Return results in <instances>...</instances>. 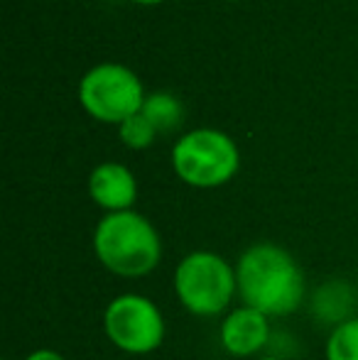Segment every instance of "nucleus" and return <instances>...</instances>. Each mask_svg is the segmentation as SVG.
Instances as JSON below:
<instances>
[{
    "label": "nucleus",
    "mask_w": 358,
    "mask_h": 360,
    "mask_svg": "<svg viewBox=\"0 0 358 360\" xmlns=\"http://www.w3.org/2000/svg\"><path fill=\"white\" fill-rule=\"evenodd\" d=\"M221 346L229 356L250 358L260 353L270 341V319L258 309L241 304L238 309L229 311L221 321Z\"/></svg>",
    "instance_id": "nucleus-7"
},
{
    "label": "nucleus",
    "mask_w": 358,
    "mask_h": 360,
    "mask_svg": "<svg viewBox=\"0 0 358 360\" xmlns=\"http://www.w3.org/2000/svg\"><path fill=\"white\" fill-rule=\"evenodd\" d=\"M145 98L148 96L138 74L115 62L96 64L79 81V103L101 123L120 125L143 110Z\"/></svg>",
    "instance_id": "nucleus-5"
},
{
    "label": "nucleus",
    "mask_w": 358,
    "mask_h": 360,
    "mask_svg": "<svg viewBox=\"0 0 358 360\" xmlns=\"http://www.w3.org/2000/svg\"><path fill=\"white\" fill-rule=\"evenodd\" d=\"M89 196L106 214L130 211L138 199V179L120 162H103L91 172Z\"/></svg>",
    "instance_id": "nucleus-8"
},
{
    "label": "nucleus",
    "mask_w": 358,
    "mask_h": 360,
    "mask_svg": "<svg viewBox=\"0 0 358 360\" xmlns=\"http://www.w3.org/2000/svg\"><path fill=\"white\" fill-rule=\"evenodd\" d=\"M130 3H138V5H160L162 0H130Z\"/></svg>",
    "instance_id": "nucleus-13"
},
{
    "label": "nucleus",
    "mask_w": 358,
    "mask_h": 360,
    "mask_svg": "<svg viewBox=\"0 0 358 360\" xmlns=\"http://www.w3.org/2000/svg\"><path fill=\"white\" fill-rule=\"evenodd\" d=\"M96 260L128 280L145 277L162 260V240L153 223L138 211L106 214L94 231Z\"/></svg>",
    "instance_id": "nucleus-2"
},
{
    "label": "nucleus",
    "mask_w": 358,
    "mask_h": 360,
    "mask_svg": "<svg viewBox=\"0 0 358 360\" xmlns=\"http://www.w3.org/2000/svg\"><path fill=\"white\" fill-rule=\"evenodd\" d=\"M241 167L238 145L216 128H196L184 133L172 147V169L184 184L196 189H216L229 184Z\"/></svg>",
    "instance_id": "nucleus-4"
},
{
    "label": "nucleus",
    "mask_w": 358,
    "mask_h": 360,
    "mask_svg": "<svg viewBox=\"0 0 358 360\" xmlns=\"http://www.w3.org/2000/svg\"><path fill=\"white\" fill-rule=\"evenodd\" d=\"M140 113L155 125L158 133H172L174 128L181 125V120H184V105L170 91H158V94H150L145 98Z\"/></svg>",
    "instance_id": "nucleus-9"
},
{
    "label": "nucleus",
    "mask_w": 358,
    "mask_h": 360,
    "mask_svg": "<svg viewBox=\"0 0 358 360\" xmlns=\"http://www.w3.org/2000/svg\"><path fill=\"white\" fill-rule=\"evenodd\" d=\"M103 331L118 351L145 356L162 346L165 319L160 307L143 294H118L103 311Z\"/></svg>",
    "instance_id": "nucleus-6"
},
{
    "label": "nucleus",
    "mask_w": 358,
    "mask_h": 360,
    "mask_svg": "<svg viewBox=\"0 0 358 360\" xmlns=\"http://www.w3.org/2000/svg\"><path fill=\"white\" fill-rule=\"evenodd\" d=\"M174 292L181 307L194 316H219L238 292L236 267L219 252L194 250L181 257L174 270Z\"/></svg>",
    "instance_id": "nucleus-3"
},
{
    "label": "nucleus",
    "mask_w": 358,
    "mask_h": 360,
    "mask_svg": "<svg viewBox=\"0 0 358 360\" xmlns=\"http://www.w3.org/2000/svg\"><path fill=\"white\" fill-rule=\"evenodd\" d=\"M255 360H282V358H275V356H265V358H255Z\"/></svg>",
    "instance_id": "nucleus-14"
},
{
    "label": "nucleus",
    "mask_w": 358,
    "mask_h": 360,
    "mask_svg": "<svg viewBox=\"0 0 358 360\" xmlns=\"http://www.w3.org/2000/svg\"><path fill=\"white\" fill-rule=\"evenodd\" d=\"M238 297L268 319L290 316L305 302V272L275 243H255L236 262Z\"/></svg>",
    "instance_id": "nucleus-1"
},
{
    "label": "nucleus",
    "mask_w": 358,
    "mask_h": 360,
    "mask_svg": "<svg viewBox=\"0 0 358 360\" xmlns=\"http://www.w3.org/2000/svg\"><path fill=\"white\" fill-rule=\"evenodd\" d=\"M25 360H67L62 353L52 351V348H39V351H32Z\"/></svg>",
    "instance_id": "nucleus-12"
},
{
    "label": "nucleus",
    "mask_w": 358,
    "mask_h": 360,
    "mask_svg": "<svg viewBox=\"0 0 358 360\" xmlns=\"http://www.w3.org/2000/svg\"><path fill=\"white\" fill-rule=\"evenodd\" d=\"M158 135L160 133L155 130V125L150 123L143 113L130 115L128 120H123V123L118 125L120 143H123L125 147H130V150H148V147L155 143Z\"/></svg>",
    "instance_id": "nucleus-11"
},
{
    "label": "nucleus",
    "mask_w": 358,
    "mask_h": 360,
    "mask_svg": "<svg viewBox=\"0 0 358 360\" xmlns=\"http://www.w3.org/2000/svg\"><path fill=\"white\" fill-rule=\"evenodd\" d=\"M326 360H358V316L336 323L326 338Z\"/></svg>",
    "instance_id": "nucleus-10"
}]
</instances>
